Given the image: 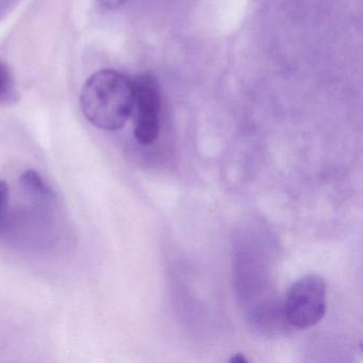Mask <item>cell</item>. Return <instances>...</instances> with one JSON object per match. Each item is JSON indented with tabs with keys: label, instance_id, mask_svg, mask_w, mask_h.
Instances as JSON below:
<instances>
[{
	"label": "cell",
	"instance_id": "obj_1",
	"mask_svg": "<svg viewBox=\"0 0 363 363\" xmlns=\"http://www.w3.org/2000/svg\"><path fill=\"white\" fill-rule=\"evenodd\" d=\"M133 80L116 69H101L93 74L80 94L84 118L101 130L122 129L133 114Z\"/></svg>",
	"mask_w": 363,
	"mask_h": 363
},
{
	"label": "cell",
	"instance_id": "obj_2",
	"mask_svg": "<svg viewBox=\"0 0 363 363\" xmlns=\"http://www.w3.org/2000/svg\"><path fill=\"white\" fill-rule=\"evenodd\" d=\"M326 282L322 276L309 274L299 278L286 293L284 315L295 328L315 326L326 313Z\"/></svg>",
	"mask_w": 363,
	"mask_h": 363
},
{
	"label": "cell",
	"instance_id": "obj_3",
	"mask_svg": "<svg viewBox=\"0 0 363 363\" xmlns=\"http://www.w3.org/2000/svg\"><path fill=\"white\" fill-rule=\"evenodd\" d=\"M133 80L135 90V138L141 145H152L160 133V88L156 78L150 74H143Z\"/></svg>",
	"mask_w": 363,
	"mask_h": 363
},
{
	"label": "cell",
	"instance_id": "obj_4",
	"mask_svg": "<svg viewBox=\"0 0 363 363\" xmlns=\"http://www.w3.org/2000/svg\"><path fill=\"white\" fill-rule=\"evenodd\" d=\"M21 186L35 205L50 208L56 203V194L45 178L35 169L24 172L20 177Z\"/></svg>",
	"mask_w": 363,
	"mask_h": 363
},
{
	"label": "cell",
	"instance_id": "obj_5",
	"mask_svg": "<svg viewBox=\"0 0 363 363\" xmlns=\"http://www.w3.org/2000/svg\"><path fill=\"white\" fill-rule=\"evenodd\" d=\"M9 199L8 182L0 179V241L8 237L9 231Z\"/></svg>",
	"mask_w": 363,
	"mask_h": 363
},
{
	"label": "cell",
	"instance_id": "obj_6",
	"mask_svg": "<svg viewBox=\"0 0 363 363\" xmlns=\"http://www.w3.org/2000/svg\"><path fill=\"white\" fill-rule=\"evenodd\" d=\"M16 96V82L9 65L0 61V101L11 103Z\"/></svg>",
	"mask_w": 363,
	"mask_h": 363
},
{
	"label": "cell",
	"instance_id": "obj_7",
	"mask_svg": "<svg viewBox=\"0 0 363 363\" xmlns=\"http://www.w3.org/2000/svg\"><path fill=\"white\" fill-rule=\"evenodd\" d=\"M129 0H97L99 7L101 9L111 11V10L118 9V8L128 3Z\"/></svg>",
	"mask_w": 363,
	"mask_h": 363
},
{
	"label": "cell",
	"instance_id": "obj_8",
	"mask_svg": "<svg viewBox=\"0 0 363 363\" xmlns=\"http://www.w3.org/2000/svg\"><path fill=\"white\" fill-rule=\"evenodd\" d=\"M229 362L231 363H247L248 360L246 359V357L242 354H233V358H230Z\"/></svg>",
	"mask_w": 363,
	"mask_h": 363
}]
</instances>
